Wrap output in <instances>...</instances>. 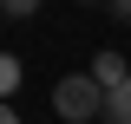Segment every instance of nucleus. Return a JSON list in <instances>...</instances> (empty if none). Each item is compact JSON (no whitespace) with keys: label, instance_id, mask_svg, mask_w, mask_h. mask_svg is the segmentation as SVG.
<instances>
[{"label":"nucleus","instance_id":"1","mask_svg":"<svg viewBox=\"0 0 131 124\" xmlns=\"http://www.w3.org/2000/svg\"><path fill=\"white\" fill-rule=\"evenodd\" d=\"M52 111H59L66 124H92L98 111H105V85H98L92 72H66L59 85H52Z\"/></svg>","mask_w":131,"mask_h":124},{"label":"nucleus","instance_id":"2","mask_svg":"<svg viewBox=\"0 0 131 124\" xmlns=\"http://www.w3.org/2000/svg\"><path fill=\"white\" fill-rule=\"evenodd\" d=\"M92 78L105 85V92H112V85H125V78H131V65H125V52H98V59H92Z\"/></svg>","mask_w":131,"mask_h":124},{"label":"nucleus","instance_id":"3","mask_svg":"<svg viewBox=\"0 0 131 124\" xmlns=\"http://www.w3.org/2000/svg\"><path fill=\"white\" fill-rule=\"evenodd\" d=\"M98 118H105V124H131V78L105 92V111H98Z\"/></svg>","mask_w":131,"mask_h":124},{"label":"nucleus","instance_id":"4","mask_svg":"<svg viewBox=\"0 0 131 124\" xmlns=\"http://www.w3.org/2000/svg\"><path fill=\"white\" fill-rule=\"evenodd\" d=\"M13 92H20V59L0 52V98H13Z\"/></svg>","mask_w":131,"mask_h":124},{"label":"nucleus","instance_id":"5","mask_svg":"<svg viewBox=\"0 0 131 124\" xmlns=\"http://www.w3.org/2000/svg\"><path fill=\"white\" fill-rule=\"evenodd\" d=\"M0 13H13V20H33V13H39V0H0Z\"/></svg>","mask_w":131,"mask_h":124},{"label":"nucleus","instance_id":"6","mask_svg":"<svg viewBox=\"0 0 131 124\" xmlns=\"http://www.w3.org/2000/svg\"><path fill=\"white\" fill-rule=\"evenodd\" d=\"M105 7H112V13H118V20H131V0H105Z\"/></svg>","mask_w":131,"mask_h":124},{"label":"nucleus","instance_id":"7","mask_svg":"<svg viewBox=\"0 0 131 124\" xmlns=\"http://www.w3.org/2000/svg\"><path fill=\"white\" fill-rule=\"evenodd\" d=\"M0 124H20V111H13V105H7V98H0Z\"/></svg>","mask_w":131,"mask_h":124}]
</instances>
